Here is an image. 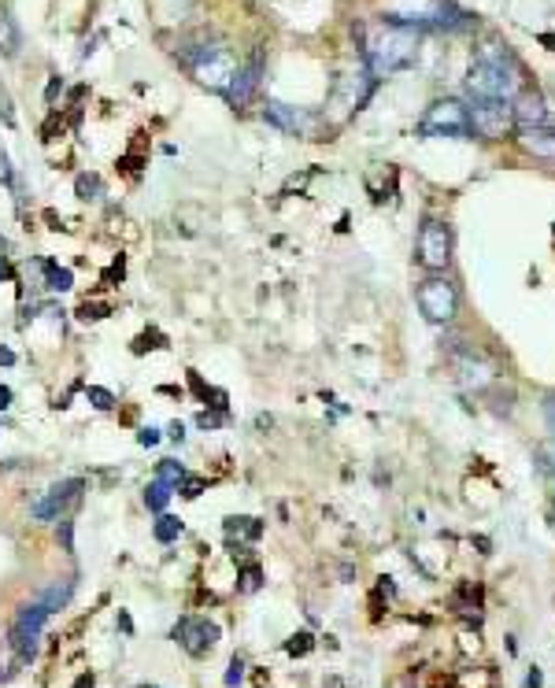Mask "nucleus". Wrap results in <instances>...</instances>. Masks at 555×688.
<instances>
[{
  "instance_id": "1",
  "label": "nucleus",
  "mask_w": 555,
  "mask_h": 688,
  "mask_svg": "<svg viewBox=\"0 0 555 688\" xmlns=\"http://www.w3.org/2000/svg\"><path fill=\"white\" fill-rule=\"evenodd\" d=\"M522 89V78H519V63L503 45H482L477 56L470 63V74H467V93L470 100H514Z\"/></svg>"
},
{
  "instance_id": "2",
  "label": "nucleus",
  "mask_w": 555,
  "mask_h": 688,
  "mask_svg": "<svg viewBox=\"0 0 555 688\" xmlns=\"http://www.w3.org/2000/svg\"><path fill=\"white\" fill-rule=\"evenodd\" d=\"M415 56H419V30H411V26L381 22L367 34V71L374 78L411 67Z\"/></svg>"
},
{
  "instance_id": "3",
  "label": "nucleus",
  "mask_w": 555,
  "mask_h": 688,
  "mask_svg": "<svg viewBox=\"0 0 555 688\" xmlns=\"http://www.w3.org/2000/svg\"><path fill=\"white\" fill-rule=\"evenodd\" d=\"M189 71H192V78H197L200 85H208V89H215V93L226 97V89L234 85L241 63H237V56L226 45H200L189 56Z\"/></svg>"
},
{
  "instance_id": "4",
  "label": "nucleus",
  "mask_w": 555,
  "mask_h": 688,
  "mask_svg": "<svg viewBox=\"0 0 555 688\" xmlns=\"http://www.w3.org/2000/svg\"><path fill=\"white\" fill-rule=\"evenodd\" d=\"M467 115H470V134L489 137V141H500L503 134L514 129L511 100H474V108H467Z\"/></svg>"
},
{
  "instance_id": "5",
  "label": "nucleus",
  "mask_w": 555,
  "mask_h": 688,
  "mask_svg": "<svg viewBox=\"0 0 555 688\" xmlns=\"http://www.w3.org/2000/svg\"><path fill=\"white\" fill-rule=\"evenodd\" d=\"M422 134L426 137H467L470 134V115L459 100H437L422 115Z\"/></svg>"
},
{
  "instance_id": "6",
  "label": "nucleus",
  "mask_w": 555,
  "mask_h": 688,
  "mask_svg": "<svg viewBox=\"0 0 555 688\" xmlns=\"http://www.w3.org/2000/svg\"><path fill=\"white\" fill-rule=\"evenodd\" d=\"M419 307L430 322H451L459 311V293L448 278H426L419 285Z\"/></svg>"
},
{
  "instance_id": "7",
  "label": "nucleus",
  "mask_w": 555,
  "mask_h": 688,
  "mask_svg": "<svg viewBox=\"0 0 555 688\" xmlns=\"http://www.w3.org/2000/svg\"><path fill=\"white\" fill-rule=\"evenodd\" d=\"M48 615H52V611H48L41 600H34V603H27V607H22V611L15 615V622H11V644H15V652H19L22 659H34L37 640H41V629H45Z\"/></svg>"
},
{
  "instance_id": "8",
  "label": "nucleus",
  "mask_w": 555,
  "mask_h": 688,
  "mask_svg": "<svg viewBox=\"0 0 555 688\" xmlns=\"http://www.w3.org/2000/svg\"><path fill=\"white\" fill-rule=\"evenodd\" d=\"M415 252H419V263L426 270H444L451 263V230L444 223H437V218L422 223Z\"/></svg>"
},
{
  "instance_id": "9",
  "label": "nucleus",
  "mask_w": 555,
  "mask_h": 688,
  "mask_svg": "<svg viewBox=\"0 0 555 688\" xmlns=\"http://www.w3.org/2000/svg\"><path fill=\"white\" fill-rule=\"evenodd\" d=\"M374 93V74L370 71H352L341 78L337 93H333V108H337V119H344V115L359 111L367 104V97Z\"/></svg>"
},
{
  "instance_id": "10",
  "label": "nucleus",
  "mask_w": 555,
  "mask_h": 688,
  "mask_svg": "<svg viewBox=\"0 0 555 688\" xmlns=\"http://www.w3.org/2000/svg\"><path fill=\"white\" fill-rule=\"evenodd\" d=\"M82 489H85V482H82V477H67V482L52 485V489H48L41 500L34 503V518H41V522H52V518H59V514L67 511L74 500L82 496Z\"/></svg>"
},
{
  "instance_id": "11",
  "label": "nucleus",
  "mask_w": 555,
  "mask_h": 688,
  "mask_svg": "<svg viewBox=\"0 0 555 688\" xmlns=\"http://www.w3.org/2000/svg\"><path fill=\"white\" fill-rule=\"evenodd\" d=\"M174 640L182 644L189 655H208L218 640V626L208 618H182L174 626Z\"/></svg>"
},
{
  "instance_id": "12",
  "label": "nucleus",
  "mask_w": 555,
  "mask_h": 688,
  "mask_svg": "<svg viewBox=\"0 0 555 688\" xmlns=\"http://www.w3.org/2000/svg\"><path fill=\"white\" fill-rule=\"evenodd\" d=\"M511 111H514V126L519 129H533V126H552L548 122V108H545V97L540 93H519L511 100Z\"/></svg>"
},
{
  "instance_id": "13",
  "label": "nucleus",
  "mask_w": 555,
  "mask_h": 688,
  "mask_svg": "<svg viewBox=\"0 0 555 688\" xmlns=\"http://www.w3.org/2000/svg\"><path fill=\"white\" fill-rule=\"evenodd\" d=\"M267 119L278 129H286V134H311L315 129V119L304 108H289V104H281V100L267 104Z\"/></svg>"
},
{
  "instance_id": "14",
  "label": "nucleus",
  "mask_w": 555,
  "mask_h": 688,
  "mask_svg": "<svg viewBox=\"0 0 555 688\" xmlns=\"http://www.w3.org/2000/svg\"><path fill=\"white\" fill-rule=\"evenodd\" d=\"M260 74H263V59L255 56V59L248 63V67H241V71H237L234 85L226 89V100L234 104V108H237V104H248V100H252V93L260 89Z\"/></svg>"
},
{
  "instance_id": "15",
  "label": "nucleus",
  "mask_w": 555,
  "mask_h": 688,
  "mask_svg": "<svg viewBox=\"0 0 555 688\" xmlns=\"http://www.w3.org/2000/svg\"><path fill=\"white\" fill-rule=\"evenodd\" d=\"M522 148L540 155V160H552L555 163V126H533V129H522Z\"/></svg>"
},
{
  "instance_id": "16",
  "label": "nucleus",
  "mask_w": 555,
  "mask_h": 688,
  "mask_svg": "<svg viewBox=\"0 0 555 688\" xmlns=\"http://www.w3.org/2000/svg\"><path fill=\"white\" fill-rule=\"evenodd\" d=\"M459 370H463V385H467V388H485L489 381H493V367H489L485 359L467 356L459 363Z\"/></svg>"
},
{
  "instance_id": "17",
  "label": "nucleus",
  "mask_w": 555,
  "mask_h": 688,
  "mask_svg": "<svg viewBox=\"0 0 555 688\" xmlns=\"http://www.w3.org/2000/svg\"><path fill=\"white\" fill-rule=\"evenodd\" d=\"M0 52H4V56H15L19 52V26L4 8H0Z\"/></svg>"
},
{
  "instance_id": "18",
  "label": "nucleus",
  "mask_w": 555,
  "mask_h": 688,
  "mask_svg": "<svg viewBox=\"0 0 555 688\" xmlns=\"http://www.w3.org/2000/svg\"><path fill=\"white\" fill-rule=\"evenodd\" d=\"M152 533H156V540H160V544H171V540L182 537V522H178L174 514H160V518H156V526H152Z\"/></svg>"
},
{
  "instance_id": "19",
  "label": "nucleus",
  "mask_w": 555,
  "mask_h": 688,
  "mask_svg": "<svg viewBox=\"0 0 555 688\" xmlns=\"http://www.w3.org/2000/svg\"><path fill=\"white\" fill-rule=\"evenodd\" d=\"M156 482L178 489V485L185 482V466H182V463H174V459H163V463L156 466Z\"/></svg>"
},
{
  "instance_id": "20",
  "label": "nucleus",
  "mask_w": 555,
  "mask_h": 688,
  "mask_svg": "<svg viewBox=\"0 0 555 688\" xmlns=\"http://www.w3.org/2000/svg\"><path fill=\"white\" fill-rule=\"evenodd\" d=\"M167 500H171V485H163V482H152V485L145 489V503H148V511L163 514Z\"/></svg>"
},
{
  "instance_id": "21",
  "label": "nucleus",
  "mask_w": 555,
  "mask_h": 688,
  "mask_svg": "<svg viewBox=\"0 0 555 688\" xmlns=\"http://www.w3.org/2000/svg\"><path fill=\"white\" fill-rule=\"evenodd\" d=\"M71 592H74V581H63V585H52V589L41 596V603L48 607V611H59V607L71 600Z\"/></svg>"
},
{
  "instance_id": "22",
  "label": "nucleus",
  "mask_w": 555,
  "mask_h": 688,
  "mask_svg": "<svg viewBox=\"0 0 555 688\" xmlns=\"http://www.w3.org/2000/svg\"><path fill=\"white\" fill-rule=\"evenodd\" d=\"M226 533L230 537H234V533H244V537H260L263 533V526L260 522H255V518H226Z\"/></svg>"
},
{
  "instance_id": "23",
  "label": "nucleus",
  "mask_w": 555,
  "mask_h": 688,
  "mask_svg": "<svg viewBox=\"0 0 555 688\" xmlns=\"http://www.w3.org/2000/svg\"><path fill=\"white\" fill-rule=\"evenodd\" d=\"M45 270H48V289H56V293H67L71 285H74V274H71L67 267H56V263H48Z\"/></svg>"
},
{
  "instance_id": "24",
  "label": "nucleus",
  "mask_w": 555,
  "mask_h": 688,
  "mask_svg": "<svg viewBox=\"0 0 555 688\" xmlns=\"http://www.w3.org/2000/svg\"><path fill=\"white\" fill-rule=\"evenodd\" d=\"M85 396L93 400V407H100V411H111V407H115V396L108 393V388H100V385H89Z\"/></svg>"
},
{
  "instance_id": "25",
  "label": "nucleus",
  "mask_w": 555,
  "mask_h": 688,
  "mask_svg": "<svg viewBox=\"0 0 555 688\" xmlns=\"http://www.w3.org/2000/svg\"><path fill=\"white\" fill-rule=\"evenodd\" d=\"M97 192H100V178H97V174H82V178H78V197H82V200H93Z\"/></svg>"
},
{
  "instance_id": "26",
  "label": "nucleus",
  "mask_w": 555,
  "mask_h": 688,
  "mask_svg": "<svg viewBox=\"0 0 555 688\" xmlns=\"http://www.w3.org/2000/svg\"><path fill=\"white\" fill-rule=\"evenodd\" d=\"M286 652L289 655H307L311 652V633H296V637L286 644Z\"/></svg>"
},
{
  "instance_id": "27",
  "label": "nucleus",
  "mask_w": 555,
  "mask_h": 688,
  "mask_svg": "<svg viewBox=\"0 0 555 688\" xmlns=\"http://www.w3.org/2000/svg\"><path fill=\"white\" fill-rule=\"evenodd\" d=\"M260 581H263L260 566H248V570L241 574V589H244V592H255V589H260Z\"/></svg>"
},
{
  "instance_id": "28",
  "label": "nucleus",
  "mask_w": 555,
  "mask_h": 688,
  "mask_svg": "<svg viewBox=\"0 0 555 688\" xmlns=\"http://www.w3.org/2000/svg\"><path fill=\"white\" fill-rule=\"evenodd\" d=\"M59 540H63V552H74V526L71 522H59Z\"/></svg>"
},
{
  "instance_id": "29",
  "label": "nucleus",
  "mask_w": 555,
  "mask_h": 688,
  "mask_svg": "<svg viewBox=\"0 0 555 688\" xmlns=\"http://www.w3.org/2000/svg\"><path fill=\"white\" fill-rule=\"evenodd\" d=\"M244 678V663H241V659H234V663H230V670H226V685H237Z\"/></svg>"
},
{
  "instance_id": "30",
  "label": "nucleus",
  "mask_w": 555,
  "mask_h": 688,
  "mask_svg": "<svg viewBox=\"0 0 555 688\" xmlns=\"http://www.w3.org/2000/svg\"><path fill=\"white\" fill-rule=\"evenodd\" d=\"M137 440H141V444H145V448L160 444V430H141V433H137Z\"/></svg>"
},
{
  "instance_id": "31",
  "label": "nucleus",
  "mask_w": 555,
  "mask_h": 688,
  "mask_svg": "<svg viewBox=\"0 0 555 688\" xmlns=\"http://www.w3.org/2000/svg\"><path fill=\"white\" fill-rule=\"evenodd\" d=\"M182 485H185V496H189V500H192V496H200V489H204V482H200V477H185Z\"/></svg>"
},
{
  "instance_id": "32",
  "label": "nucleus",
  "mask_w": 555,
  "mask_h": 688,
  "mask_svg": "<svg viewBox=\"0 0 555 688\" xmlns=\"http://www.w3.org/2000/svg\"><path fill=\"white\" fill-rule=\"evenodd\" d=\"M8 407H11V388L0 385V411H8Z\"/></svg>"
},
{
  "instance_id": "33",
  "label": "nucleus",
  "mask_w": 555,
  "mask_h": 688,
  "mask_svg": "<svg viewBox=\"0 0 555 688\" xmlns=\"http://www.w3.org/2000/svg\"><path fill=\"white\" fill-rule=\"evenodd\" d=\"M0 181H11V171H8V155L0 152Z\"/></svg>"
},
{
  "instance_id": "34",
  "label": "nucleus",
  "mask_w": 555,
  "mask_h": 688,
  "mask_svg": "<svg viewBox=\"0 0 555 688\" xmlns=\"http://www.w3.org/2000/svg\"><path fill=\"white\" fill-rule=\"evenodd\" d=\"M74 688H93V673H82V678L74 681Z\"/></svg>"
},
{
  "instance_id": "35",
  "label": "nucleus",
  "mask_w": 555,
  "mask_h": 688,
  "mask_svg": "<svg viewBox=\"0 0 555 688\" xmlns=\"http://www.w3.org/2000/svg\"><path fill=\"white\" fill-rule=\"evenodd\" d=\"M526 688H540V673L533 670V673H529V681H526Z\"/></svg>"
},
{
  "instance_id": "36",
  "label": "nucleus",
  "mask_w": 555,
  "mask_h": 688,
  "mask_svg": "<svg viewBox=\"0 0 555 688\" xmlns=\"http://www.w3.org/2000/svg\"><path fill=\"white\" fill-rule=\"evenodd\" d=\"M8 278V255H0V281Z\"/></svg>"
}]
</instances>
